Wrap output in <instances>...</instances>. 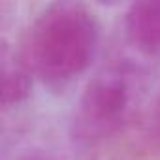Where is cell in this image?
Wrapping results in <instances>:
<instances>
[{"mask_svg":"<svg viewBox=\"0 0 160 160\" xmlns=\"http://www.w3.org/2000/svg\"><path fill=\"white\" fill-rule=\"evenodd\" d=\"M98 42L92 10L81 2H53L30 25L21 55L45 87L62 91L89 70Z\"/></svg>","mask_w":160,"mask_h":160,"instance_id":"obj_1","label":"cell"},{"mask_svg":"<svg viewBox=\"0 0 160 160\" xmlns=\"http://www.w3.org/2000/svg\"><path fill=\"white\" fill-rule=\"evenodd\" d=\"M138 92V73L128 64L100 70L77 102L72 121L73 138L81 143H98L117 134L130 119Z\"/></svg>","mask_w":160,"mask_h":160,"instance_id":"obj_2","label":"cell"},{"mask_svg":"<svg viewBox=\"0 0 160 160\" xmlns=\"http://www.w3.org/2000/svg\"><path fill=\"white\" fill-rule=\"evenodd\" d=\"M152 132H154V138L160 141V100H158V108H156V113H154V124H152Z\"/></svg>","mask_w":160,"mask_h":160,"instance_id":"obj_5","label":"cell"},{"mask_svg":"<svg viewBox=\"0 0 160 160\" xmlns=\"http://www.w3.org/2000/svg\"><path fill=\"white\" fill-rule=\"evenodd\" d=\"M21 160H51V158H47V156H40V154H30V156L21 158Z\"/></svg>","mask_w":160,"mask_h":160,"instance_id":"obj_6","label":"cell"},{"mask_svg":"<svg viewBox=\"0 0 160 160\" xmlns=\"http://www.w3.org/2000/svg\"><path fill=\"white\" fill-rule=\"evenodd\" d=\"M128 40L147 55H160V0H143L128 8L124 17Z\"/></svg>","mask_w":160,"mask_h":160,"instance_id":"obj_3","label":"cell"},{"mask_svg":"<svg viewBox=\"0 0 160 160\" xmlns=\"http://www.w3.org/2000/svg\"><path fill=\"white\" fill-rule=\"evenodd\" d=\"M0 73H2V106L12 108L25 102L32 87V72L21 51H10L8 45L2 47Z\"/></svg>","mask_w":160,"mask_h":160,"instance_id":"obj_4","label":"cell"}]
</instances>
